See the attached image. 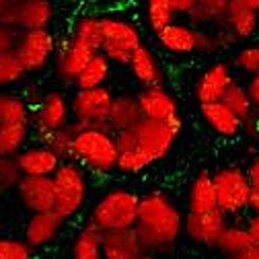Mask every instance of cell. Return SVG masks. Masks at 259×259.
<instances>
[{"label": "cell", "instance_id": "cell-1", "mask_svg": "<svg viewBox=\"0 0 259 259\" xmlns=\"http://www.w3.org/2000/svg\"><path fill=\"white\" fill-rule=\"evenodd\" d=\"M183 132V117L175 121H156L142 117L132 127L115 134L117 171L123 175H138L144 169L163 160L175 148Z\"/></svg>", "mask_w": 259, "mask_h": 259}, {"label": "cell", "instance_id": "cell-2", "mask_svg": "<svg viewBox=\"0 0 259 259\" xmlns=\"http://www.w3.org/2000/svg\"><path fill=\"white\" fill-rule=\"evenodd\" d=\"M136 233L150 253L173 249L183 235V214L177 204L160 191H150L140 196Z\"/></svg>", "mask_w": 259, "mask_h": 259}, {"label": "cell", "instance_id": "cell-3", "mask_svg": "<svg viewBox=\"0 0 259 259\" xmlns=\"http://www.w3.org/2000/svg\"><path fill=\"white\" fill-rule=\"evenodd\" d=\"M70 160L95 175H111L117 171L115 134L103 125L76 127L70 146Z\"/></svg>", "mask_w": 259, "mask_h": 259}, {"label": "cell", "instance_id": "cell-4", "mask_svg": "<svg viewBox=\"0 0 259 259\" xmlns=\"http://www.w3.org/2000/svg\"><path fill=\"white\" fill-rule=\"evenodd\" d=\"M140 196L132 189L113 187L97 200L91 210L89 222L95 224L101 233L117 231V229H132L138 220Z\"/></svg>", "mask_w": 259, "mask_h": 259}, {"label": "cell", "instance_id": "cell-5", "mask_svg": "<svg viewBox=\"0 0 259 259\" xmlns=\"http://www.w3.org/2000/svg\"><path fill=\"white\" fill-rule=\"evenodd\" d=\"M56 189V204L54 210L64 218H74L87 204L89 198V179L87 171L70 158H64L52 175Z\"/></svg>", "mask_w": 259, "mask_h": 259}, {"label": "cell", "instance_id": "cell-6", "mask_svg": "<svg viewBox=\"0 0 259 259\" xmlns=\"http://www.w3.org/2000/svg\"><path fill=\"white\" fill-rule=\"evenodd\" d=\"M101 29H103L101 52L107 56L111 64L127 66L132 54L142 46V35L138 27L130 19L117 15H105L101 17Z\"/></svg>", "mask_w": 259, "mask_h": 259}, {"label": "cell", "instance_id": "cell-7", "mask_svg": "<svg viewBox=\"0 0 259 259\" xmlns=\"http://www.w3.org/2000/svg\"><path fill=\"white\" fill-rule=\"evenodd\" d=\"M214 189H216V204L226 216H235L249 210L251 200V181L247 171L241 167H222L212 173Z\"/></svg>", "mask_w": 259, "mask_h": 259}, {"label": "cell", "instance_id": "cell-8", "mask_svg": "<svg viewBox=\"0 0 259 259\" xmlns=\"http://www.w3.org/2000/svg\"><path fill=\"white\" fill-rule=\"evenodd\" d=\"M111 89L91 87V89H76L70 97V119L76 127H107V115L113 103Z\"/></svg>", "mask_w": 259, "mask_h": 259}, {"label": "cell", "instance_id": "cell-9", "mask_svg": "<svg viewBox=\"0 0 259 259\" xmlns=\"http://www.w3.org/2000/svg\"><path fill=\"white\" fill-rule=\"evenodd\" d=\"M56 46H58V39L50 31V27L25 29V31H19L15 54L19 56L27 74H37L50 66V62L54 60V54H56Z\"/></svg>", "mask_w": 259, "mask_h": 259}, {"label": "cell", "instance_id": "cell-10", "mask_svg": "<svg viewBox=\"0 0 259 259\" xmlns=\"http://www.w3.org/2000/svg\"><path fill=\"white\" fill-rule=\"evenodd\" d=\"M70 119V99L62 91H48L44 93L41 101L31 109V130L33 134L54 132L64 125H68Z\"/></svg>", "mask_w": 259, "mask_h": 259}, {"label": "cell", "instance_id": "cell-11", "mask_svg": "<svg viewBox=\"0 0 259 259\" xmlns=\"http://www.w3.org/2000/svg\"><path fill=\"white\" fill-rule=\"evenodd\" d=\"M226 222V214L218 206L206 212H187L183 216V235L202 247H216Z\"/></svg>", "mask_w": 259, "mask_h": 259}, {"label": "cell", "instance_id": "cell-12", "mask_svg": "<svg viewBox=\"0 0 259 259\" xmlns=\"http://www.w3.org/2000/svg\"><path fill=\"white\" fill-rule=\"evenodd\" d=\"M95 52L84 46L82 41H78L76 37L68 35L66 39L58 41L56 46V54H54V70H56V76L62 80V82H68V84H74L76 76L80 74L82 66L91 60Z\"/></svg>", "mask_w": 259, "mask_h": 259}, {"label": "cell", "instance_id": "cell-13", "mask_svg": "<svg viewBox=\"0 0 259 259\" xmlns=\"http://www.w3.org/2000/svg\"><path fill=\"white\" fill-rule=\"evenodd\" d=\"M15 191L23 208L31 214L54 210L56 189H54V179L48 175H23Z\"/></svg>", "mask_w": 259, "mask_h": 259}, {"label": "cell", "instance_id": "cell-14", "mask_svg": "<svg viewBox=\"0 0 259 259\" xmlns=\"http://www.w3.org/2000/svg\"><path fill=\"white\" fill-rule=\"evenodd\" d=\"M233 82H235V76H233L231 64L224 62V60L212 62L210 66H206L202 70V74L198 76L196 84H193V95H196V101L200 105L222 101L226 89H229Z\"/></svg>", "mask_w": 259, "mask_h": 259}, {"label": "cell", "instance_id": "cell-15", "mask_svg": "<svg viewBox=\"0 0 259 259\" xmlns=\"http://www.w3.org/2000/svg\"><path fill=\"white\" fill-rule=\"evenodd\" d=\"M138 105L142 117L156 119V121H175L181 117L179 103L175 97L165 89V84L158 87H144L138 95Z\"/></svg>", "mask_w": 259, "mask_h": 259}, {"label": "cell", "instance_id": "cell-16", "mask_svg": "<svg viewBox=\"0 0 259 259\" xmlns=\"http://www.w3.org/2000/svg\"><path fill=\"white\" fill-rule=\"evenodd\" d=\"M148 251L144 249L134 226L103 233L101 259H144Z\"/></svg>", "mask_w": 259, "mask_h": 259}, {"label": "cell", "instance_id": "cell-17", "mask_svg": "<svg viewBox=\"0 0 259 259\" xmlns=\"http://www.w3.org/2000/svg\"><path fill=\"white\" fill-rule=\"evenodd\" d=\"M66 220H64L56 210H48V212H35L31 214L27 226H25V243L31 247V249H41V247H48L50 243H54Z\"/></svg>", "mask_w": 259, "mask_h": 259}, {"label": "cell", "instance_id": "cell-18", "mask_svg": "<svg viewBox=\"0 0 259 259\" xmlns=\"http://www.w3.org/2000/svg\"><path fill=\"white\" fill-rule=\"evenodd\" d=\"M200 111H202V117L208 123V127L214 134H218L220 138L233 140L243 132L245 121L233 109L226 107L222 101L204 103V105H200Z\"/></svg>", "mask_w": 259, "mask_h": 259}, {"label": "cell", "instance_id": "cell-19", "mask_svg": "<svg viewBox=\"0 0 259 259\" xmlns=\"http://www.w3.org/2000/svg\"><path fill=\"white\" fill-rule=\"evenodd\" d=\"M17 163H19V169L23 175H48V177H52L56 173L58 165L62 163V158L52 148L37 142V144L25 146L17 154Z\"/></svg>", "mask_w": 259, "mask_h": 259}, {"label": "cell", "instance_id": "cell-20", "mask_svg": "<svg viewBox=\"0 0 259 259\" xmlns=\"http://www.w3.org/2000/svg\"><path fill=\"white\" fill-rule=\"evenodd\" d=\"M154 37L158 46L169 54H177V56L196 54V27L193 25L173 21L160 31H156Z\"/></svg>", "mask_w": 259, "mask_h": 259}, {"label": "cell", "instance_id": "cell-21", "mask_svg": "<svg viewBox=\"0 0 259 259\" xmlns=\"http://www.w3.org/2000/svg\"><path fill=\"white\" fill-rule=\"evenodd\" d=\"M127 68L142 87L165 84V70L160 68L154 52L150 48H146L144 44L132 54V58H130V62H127Z\"/></svg>", "mask_w": 259, "mask_h": 259}, {"label": "cell", "instance_id": "cell-22", "mask_svg": "<svg viewBox=\"0 0 259 259\" xmlns=\"http://www.w3.org/2000/svg\"><path fill=\"white\" fill-rule=\"evenodd\" d=\"M142 119V111L138 105V97L134 95H115L113 103L107 115V130L113 134L121 132V130L132 127L136 121Z\"/></svg>", "mask_w": 259, "mask_h": 259}, {"label": "cell", "instance_id": "cell-23", "mask_svg": "<svg viewBox=\"0 0 259 259\" xmlns=\"http://www.w3.org/2000/svg\"><path fill=\"white\" fill-rule=\"evenodd\" d=\"M222 25L229 29L239 41L241 39H251L257 33V29H259V13L231 0Z\"/></svg>", "mask_w": 259, "mask_h": 259}, {"label": "cell", "instance_id": "cell-24", "mask_svg": "<svg viewBox=\"0 0 259 259\" xmlns=\"http://www.w3.org/2000/svg\"><path fill=\"white\" fill-rule=\"evenodd\" d=\"M239 39L226 29L222 23L220 25H210V27H196V52L198 54H220L237 44Z\"/></svg>", "mask_w": 259, "mask_h": 259}, {"label": "cell", "instance_id": "cell-25", "mask_svg": "<svg viewBox=\"0 0 259 259\" xmlns=\"http://www.w3.org/2000/svg\"><path fill=\"white\" fill-rule=\"evenodd\" d=\"M216 189H214V179L212 173L202 171L196 175L189 183L187 189V212H206L216 208Z\"/></svg>", "mask_w": 259, "mask_h": 259}, {"label": "cell", "instance_id": "cell-26", "mask_svg": "<svg viewBox=\"0 0 259 259\" xmlns=\"http://www.w3.org/2000/svg\"><path fill=\"white\" fill-rule=\"evenodd\" d=\"M54 21V3L52 0H23L19 31L25 29H46Z\"/></svg>", "mask_w": 259, "mask_h": 259}, {"label": "cell", "instance_id": "cell-27", "mask_svg": "<svg viewBox=\"0 0 259 259\" xmlns=\"http://www.w3.org/2000/svg\"><path fill=\"white\" fill-rule=\"evenodd\" d=\"M111 66L113 64L107 60V56L103 52H95L91 56V60L82 66L80 74L74 80L76 89H91V87H103L111 74Z\"/></svg>", "mask_w": 259, "mask_h": 259}, {"label": "cell", "instance_id": "cell-28", "mask_svg": "<svg viewBox=\"0 0 259 259\" xmlns=\"http://www.w3.org/2000/svg\"><path fill=\"white\" fill-rule=\"evenodd\" d=\"M31 123L0 121V156H17L29 140Z\"/></svg>", "mask_w": 259, "mask_h": 259}, {"label": "cell", "instance_id": "cell-29", "mask_svg": "<svg viewBox=\"0 0 259 259\" xmlns=\"http://www.w3.org/2000/svg\"><path fill=\"white\" fill-rule=\"evenodd\" d=\"M251 245L255 243H253V237L247 229V224H237V222H226V226L222 229L216 241V249L222 251L224 255H235Z\"/></svg>", "mask_w": 259, "mask_h": 259}, {"label": "cell", "instance_id": "cell-30", "mask_svg": "<svg viewBox=\"0 0 259 259\" xmlns=\"http://www.w3.org/2000/svg\"><path fill=\"white\" fill-rule=\"evenodd\" d=\"M103 233L95 224H87L76 233L72 241V259H101Z\"/></svg>", "mask_w": 259, "mask_h": 259}, {"label": "cell", "instance_id": "cell-31", "mask_svg": "<svg viewBox=\"0 0 259 259\" xmlns=\"http://www.w3.org/2000/svg\"><path fill=\"white\" fill-rule=\"evenodd\" d=\"M70 35L89 46L93 52H101L103 44V29H101V17L97 15H80L72 23Z\"/></svg>", "mask_w": 259, "mask_h": 259}, {"label": "cell", "instance_id": "cell-32", "mask_svg": "<svg viewBox=\"0 0 259 259\" xmlns=\"http://www.w3.org/2000/svg\"><path fill=\"white\" fill-rule=\"evenodd\" d=\"M231 0H198L196 9H193L187 19L193 27H210L220 25L224 21V15L229 11Z\"/></svg>", "mask_w": 259, "mask_h": 259}, {"label": "cell", "instance_id": "cell-33", "mask_svg": "<svg viewBox=\"0 0 259 259\" xmlns=\"http://www.w3.org/2000/svg\"><path fill=\"white\" fill-rule=\"evenodd\" d=\"M0 121L7 123H29L31 107L21 95L0 91Z\"/></svg>", "mask_w": 259, "mask_h": 259}, {"label": "cell", "instance_id": "cell-34", "mask_svg": "<svg viewBox=\"0 0 259 259\" xmlns=\"http://www.w3.org/2000/svg\"><path fill=\"white\" fill-rule=\"evenodd\" d=\"M76 132V125L70 121L68 125H64L60 130H54V132H46V134H39L35 136L37 142L46 144L48 148H52L62 160L64 158H70V146H72V136Z\"/></svg>", "mask_w": 259, "mask_h": 259}, {"label": "cell", "instance_id": "cell-35", "mask_svg": "<svg viewBox=\"0 0 259 259\" xmlns=\"http://www.w3.org/2000/svg\"><path fill=\"white\" fill-rule=\"evenodd\" d=\"M27 76V70L21 64L19 56L13 52L0 54V91H5L9 87H17L19 82H23Z\"/></svg>", "mask_w": 259, "mask_h": 259}, {"label": "cell", "instance_id": "cell-36", "mask_svg": "<svg viewBox=\"0 0 259 259\" xmlns=\"http://www.w3.org/2000/svg\"><path fill=\"white\" fill-rule=\"evenodd\" d=\"M222 103L229 107V109H233L243 121L247 117H251V113L255 111L253 101H251V97L247 93V87L245 84H239V82H233L229 89H226V93L222 97Z\"/></svg>", "mask_w": 259, "mask_h": 259}, {"label": "cell", "instance_id": "cell-37", "mask_svg": "<svg viewBox=\"0 0 259 259\" xmlns=\"http://www.w3.org/2000/svg\"><path fill=\"white\" fill-rule=\"evenodd\" d=\"M175 17L177 15L169 0H146V21H148V27L152 29V33L173 23Z\"/></svg>", "mask_w": 259, "mask_h": 259}, {"label": "cell", "instance_id": "cell-38", "mask_svg": "<svg viewBox=\"0 0 259 259\" xmlns=\"http://www.w3.org/2000/svg\"><path fill=\"white\" fill-rule=\"evenodd\" d=\"M235 68H239L241 72L245 74H257L259 72V44H251V46H245L237 52L235 60Z\"/></svg>", "mask_w": 259, "mask_h": 259}, {"label": "cell", "instance_id": "cell-39", "mask_svg": "<svg viewBox=\"0 0 259 259\" xmlns=\"http://www.w3.org/2000/svg\"><path fill=\"white\" fill-rule=\"evenodd\" d=\"M23 177L17 156H0V191L15 189L19 179Z\"/></svg>", "mask_w": 259, "mask_h": 259}, {"label": "cell", "instance_id": "cell-40", "mask_svg": "<svg viewBox=\"0 0 259 259\" xmlns=\"http://www.w3.org/2000/svg\"><path fill=\"white\" fill-rule=\"evenodd\" d=\"M33 249H31L25 239H9L0 237V259H31Z\"/></svg>", "mask_w": 259, "mask_h": 259}, {"label": "cell", "instance_id": "cell-41", "mask_svg": "<svg viewBox=\"0 0 259 259\" xmlns=\"http://www.w3.org/2000/svg\"><path fill=\"white\" fill-rule=\"evenodd\" d=\"M21 3L23 0H7L5 9L0 11V23L19 29V19H21Z\"/></svg>", "mask_w": 259, "mask_h": 259}, {"label": "cell", "instance_id": "cell-42", "mask_svg": "<svg viewBox=\"0 0 259 259\" xmlns=\"http://www.w3.org/2000/svg\"><path fill=\"white\" fill-rule=\"evenodd\" d=\"M17 39H19V29H13L0 23V54L13 52L17 46Z\"/></svg>", "mask_w": 259, "mask_h": 259}, {"label": "cell", "instance_id": "cell-43", "mask_svg": "<svg viewBox=\"0 0 259 259\" xmlns=\"http://www.w3.org/2000/svg\"><path fill=\"white\" fill-rule=\"evenodd\" d=\"M245 87H247V93H249L251 101H253L255 111H259V72L257 74H251Z\"/></svg>", "mask_w": 259, "mask_h": 259}, {"label": "cell", "instance_id": "cell-44", "mask_svg": "<svg viewBox=\"0 0 259 259\" xmlns=\"http://www.w3.org/2000/svg\"><path fill=\"white\" fill-rule=\"evenodd\" d=\"M23 99L27 101V105L31 107V109H33L39 101H41V97H44V91H39V87H33V84H29L25 91H23Z\"/></svg>", "mask_w": 259, "mask_h": 259}, {"label": "cell", "instance_id": "cell-45", "mask_svg": "<svg viewBox=\"0 0 259 259\" xmlns=\"http://www.w3.org/2000/svg\"><path fill=\"white\" fill-rule=\"evenodd\" d=\"M175 15H181V17H187L193 9H196V3L198 0H169Z\"/></svg>", "mask_w": 259, "mask_h": 259}, {"label": "cell", "instance_id": "cell-46", "mask_svg": "<svg viewBox=\"0 0 259 259\" xmlns=\"http://www.w3.org/2000/svg\"><path fill=\"white\" fill-rule=\"evenodd\" d=\"M247 177L251 181V187L259 189V156L251 160V165L247 167Z\"/></svg>", "mask_w": 259, "mask_h": 259}, {"label": "cell", "instance_id": "cell-47", "mask_svg": "<svg viewBox=\"0 0 259 259\" xmlns=\"http://www.w3.org/2000/svg\"><path fill=\"white\" fill-rule=\"evenodd\" d=\"M229 259H259V245H251L235 255H229Z\"/></svg>", "mask_w": 259, "mask_h": 259}, {"label": "cell", "instance_id": "cell-48", "mask_svg": "<svg viewBox=\"0 0 259 259\" xmlns=\"http://www.w3.org/2000/svg\"><path fill=\"white\" fill-rule=\"evenodd\" d=\"M247 229L253 237V243L259 245V214H253L249 220H247Z\"/></svg>", "mask_w": 259, "mask_h": 259}, {"label": "cell", "instance_id": "cell-49", "mask_svg": "<svg viewBox=\"0 0 259 259\" xmlns=\"http://www.w3.org/2000/svg\"><path fill=\"white\" fill-rule=\"evenodd\" d=\"M249 210H251L253 214H259V189H255V187H253V191H251V200H249Z\"/></svg>", "mask_w": 259, "mask_h": 259}, {"label": "cell", "instance_id": "cell-50", "mask_svg": "<svg viewBox=\"0 0 259 259\" xmlns=\"http://www.w3.org/2000/svg\"><path fill=\"white\" fill-rule=\"evenodd\" d=\"M233 3H239V5L249 7V9H253V11L259 13V0H233Z\"/></svg>", "mask_w": 259, "mask_h": 259}, {"label": "cell", "instance_id": "cell-51", "mask_svg": "<svg viewBox=\"0 0 259 259\" xmlns=\"http://www.w3.org/2000/svg\"><path fill=\"white\" fill-rule=\"evenodd\" d=\"M5 5H7V0H0V11L5 9Z\"/></svg>", "mask_w": 259, "mask_h": 259}, {"label": "cell", "instance_id": "cell-52", "mask_svg": "<svg viewBox=\"0 0 259 259\" xmlns=\"http://www.w3.org/2000/svg\"><path fill=\"white\" fill-rule=\"evenodd\" d=\"M144 259H154V257H150V255H146V257H144Z\"/></svg>", "mask_w": 259, "mask_h": 259}]
</instances>
